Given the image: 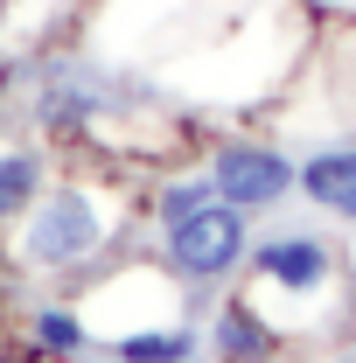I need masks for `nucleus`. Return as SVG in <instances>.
Wrapping results in <instances>:
<instances>
[{
    "label": "nucleus",
    "mask_w": 356,
    "mask_h": 363,
    "mask_svg": "<svg viewBox=\"0 0 356 363\" xmlns=\"http://www.w3.org/2000/svg\"><path fill=\"white\" fill-rule=\"evenodd\" d=\"M245 252H252L245 210L223 203V196L196 203L175 224H161V259H168V272H182V279H223V272H238Z\"/></svg>",
    "instance_id": "f257e3e1"
},
{
    "label": "nucleus",
    "mask_w": 356,
    "mask_h": 363,
    "mask_svg": "<svg viewBox=\"0 0 356 363\" xmlns=\"http://www.w3.org/2000/svg\"><path fill=\"white\" fill-rule=\"evenodd\" d=\"M98 245H105V210H98V196L77 189V182H63L56 196H43L35 217H28V230H21V259L43 266V272L84 266Z\"/></svg>",
    "instance_id": "f03ea898"
},
{
    "label": "nucleus",
    "mask_w": 356,
    "mask_h": 363,
    "mask_svg": "<svg viewBox=\"0 0 356 363\" xmlns=\"http://www.w3.org/2000/svg\"><path fill=\"white\" fill-rule=\"evenodd\" d=\"M294 182H301V168L287 154H272V147H223L217 161H210V189H217L223 203H238V210H266Z\"/></svg>",
    "instance_id": "7ed1b4c3"
},
{
    "label": "nucleus",
    "mask_w": 356,
    "mask_h": 363,
    "mask_svg": "<svg viewBox=\"0 0 356 363\" xmlns=\"http://www.w3.org/2000/svg\"><path fill=\"white\" fill-rule=\"evenodd\" d=\"M245 259H252V279H259L266 294H294V301L335 279V259H328V245H321V238H301V230L252 245Z\"/></svg>",
    "instance_id": "20e7f679"
},
{
    "label": "nucleus",
    "mask_w": 356,
    "mask_h": 363,
    "mask_svg": "<svg viewBox=\"0 0 356 363\" xmlns=\"http://www.w3.org/2000/svg\"><path fill=\"white\" fill-rule=\"evenodd\" d=\"M210 350L217 363H272L279 357V321H266L252 301H223L210 321Z\"/></svg>",
    "instance_id": "39448f33"
},
{
    "label": "nucleus",
    "mask_w": 356,
    "mask_h": 363,
    "mask_svg": "<svg viewBox=\"0 0 356 363\" xmlns=\"http://www.w3.org/2000/svg\"><path fill=\"white\" fill-rule=\"evenodd\" d=\"M301 189L314 196V210L356 224V147H328V154H314L308 168H301Z\"/></svg>",
    "instance_id": "423d86ee"
},
{
    "label": "nucleus",
    "mask_w": 356,
    "mask_h": 363,
    "mask_svg": "<svg viewBox=\"0 0 356 363\" xmlns=\"http://www.w3.org/2000/svg\"><path fill=\"white\" fill-rule=\"evenodd\" d=\"M112 363H189L196 357V328H133V335H105Z\"/></svg>",
    "instance_id": "0eeeda50"
},
{
    "label": "nucleus",
    "mask_w": 356,
    "mask_h": 363,
    "mask_svg": "<svg viewBox=\"0 0 356 363\" xmlns=\"http://www.w3.org/2000/svg\"><path fill=\"white\" fill-rule=\"evenodd\" d=\"M35 189H43V161H35L28 147H7V154H0V224L21 217V210L35 203Z\"/></svg>",
    "instance_id": "6e6552de"
},
{
    "label": "nucleus",
    "mask_w": 356,
    "mask_h": 363,
    "mask_svg": "<svg viewBox=\"0 0 356 363\" xmlns=\"http://www.w3.org/2000/svg\"><path fill=\"white\" fill-rule=\"evenodd\" d=\"M28 335H35V350H43V357H63V363L84 357V342H91V328L70 315V308H35Z\"/></svg>",
    "instance_id": "1a4fd4ad"
},
{
    "label": "nucleus",
    "mask_w": 356,
    "mask_h": 363,
    "mask_svg": "<svg viewBox=\"0 0 356 363\" xmlns=\"http://www.w3.org/2000/svg\"><path fill=\"white\" fill-rule=\"evenodd\" d=\"M217 189H210V175L203 182H175V189H161V224H175V217H189L196 203H210Z\"/></svg>",
    "instance_id": "9d476101"
},
{
    "label": "nucleus",
    "mask_w": 356,
    "mask_h": 363,
    "mask_svg": "<svg viewBox=\"0 0 356 363\" xmlns=\"http://www.w3.org/2000/svg\"><path fill=\"white\" fill-rule=\"evenodd\" d=\"M0 91H7V63H0Z\"/></svg>",
    "instance_id": "9b49d317"
}]
</instances>
